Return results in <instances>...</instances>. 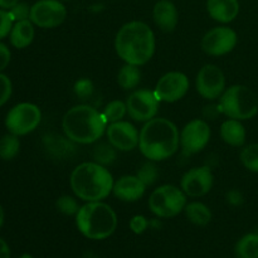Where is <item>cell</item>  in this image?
<instances>
[{"mask_svg":"<svg viewBox=\"0 0 258 258\" xmlns=\"http://www.w3.org/2000/svg\"><path fill=\"white\" fill-rule=\"evenodd\" d=\"M115 49L126 63L143 66L155 52V35L146 23L134 20L120 28L115 38Z\"/></svg>","mask_w":258,"mask_h":258,"instance_id":"6da1fadb","label":"cell"},{"mask_svg":"<svg viewBox=\"0 0 258 258\" xmlns=\"http://www.w3.org/2000/svg\"><path fill=\"white\" fill-rule=\"evenodd\" d=\"M179 144L178 127L168 118H151L140 131L139 148L141 154L151 161H161L173 156Z\"/></svg>","mask_w":258,"mask_h":258,"instance_id":"7a4b0ae2","label":"cell"},{"mask_svg":"<svg viewBox=\"0 0 258 258\" xmlns=\"http://www.w3.org/2000/svg\"><path fill=\"white\" fill-rule=\"evenodd\" d=\"M107 120L103 112L88 105H77L63 116L62 128L70 141L76 144L96 143L105 134Z\"/></svg>","mask_w":258,"mask_h":258,"instance_id":"3957f363","label":"cell"},{"mask_svg":"<svg viewBox=\"0 0 258 258\" xmlns=\"http://www.w3.org/2000/svg\"><path fill=\"white\" fill-rule=\"evenodd\" d=\"M71 188L76 197L85 202H100L107 198L113 188V178L106 166L82 163L71 174Z\"/></svg>","mask_w":258,"mask_h":258,"instance_id":"277c9868","label":"cell"},{"mask_svg":"<svg viewBox=\"0 0 258 258\" xmlns=\"http://www.w3.org/2000/svg\"><path fill=\"white\" fill-rule=\"evenodd\" d=\"M76 224L81 233L90 239L101 241L110 237L117 227V216L103 202H87L76 214Z\"/></svg>","mask_w":258,"mask_h":258,"instance_id":"5b68a950","label":"cell"},{"mask_svg":"<svg viewBox=\"0 0 258 258\" xmlns=\"http://www.w3.org/2000/svg\"><path fill=\"white\" fill-rule=\"evenodd\" d=\"M218 105L223 115L234 120H249L258 113L256 93L243 85H234L227 88L219 97Z\"/></svg>","mask_w":258,"mask_h":258,"instance_id":"8992f818","label":"cell"},{"mask_svg":"<svg viewBox=\"0 0 258 258\" xmlns=\"http://www.w3.org/2000/svg\"><path fill=\"white\" fill-rule=\"evenodd\" d=\"M186 194L174 185H161L151 193L149 198L150 211L160 218L175 217L185 208Z\"/></svg>","mask_w":258,"mask_h":258,"instance_id":"52a82bcc","label":"cell"},{"mask_svg":"<svg viewBox=\"0 0 258 258\" xmlns=\"http://www.w3.org/2000/svg\"><path fill=\"white\" fill-rule=\"evenodd\" d=\"M42 120V112L34 103L22 102L8 112L5 126L10 134L24 136L33 133Z\"/></svg>","mask_w":258,"mask_h":258,"instance_id":"ba28073f","label":"cell"},{"mask_svg":"<svg viewBox=\"0 0 258 258\" xmlns=\"http://www.w3.org/2000/svg\"><path fill=\"white\" fill-rule=\"evenodd\" d=\"M67 17V9L59 0H38L30 7L29 19L39 28H55Z\"/></svg>","mask_w":258,"mask_h":258,"instance_id":"9c48e42d","label":"cell"},{"mask_svg":"<svg viewBox=\"0 0 258 258\" xmlns=\"http://www.w3.org/2000/svg\"><path fill=\"white\" fill-rule=\"evenodd\" d=\"M160 101L155 96L154 91L136 90L126 100L127 113L133 120L139 122H148L158 113Z\"/></svg>","mask_w":258,"mask_h":258,"instance_id":"30bf717a","label":"cell"},{"mask_svg":"<svg viewBox=\"0 0 258 258\" xmlns=\"http://www.w3.org/2000/svg\"><path fill=\"white\" fill-rule=\"evenodd\" d=\"M196 87L199 95L206 100H217L226 91V78L223 71L216 64H206L197 75Z\"/></svg>","mask_w":258,"mask_h":258,"instance_id":"8fae6325","label":"cell"},{"mask_svg":"<svg viewBox=\"0 0 258 258\" xmlns=\"http://www.w3.org/2000/svg\"><path fill=\"white\" fill-rule=\"evenodd\" d=\"M189 90V80L181 72H169L156 83L154 93L160 102L173 103L181 100Z\"/></svg>","mask_w":258,"mask_h":258,"instance_id":"7c38bea8","label":"cell"},{"mask_svg":"<svg viewBox=\"0 0 258 258\" xmlns=\"http://www.w3.org/2000/svg\"><path fill=\"white\" fill-rule=\"evenodd\" d=\"M237 44V33L229 27H216L202 38V49L209 55H224Z\"/></svg>","mask_w":258,"mask_h":258,"instance_id":"4fadbf2b","label":"cell"},{"mask_svg":"<svg viewBox=\"0 0 258 258\" xmlns=\"http://www.w3.org/2000/svg\"><path fill=\"white\" fill-rule=\"evenodd\" d=\"M211 140V127L204 120L197 118L184 126L180 134V144L184 154L191 155L203 150Z\"/></svg>","mask_w":258,"mask_h":258,"instance_id":"5bb4252c","label":"cell"},{"mask_svg":"<svg viewBox=\"0 0 258 258\" xmlns=\"http://www.w3.org/2000/svg\"><path fill=\"white\" fill-rule=\"evenodd\" d=\"M108 143L120 151H131L139 146L140 134L133 123L127 121L112 122L106 128Z\"/></svg>","mask_w":258,"mask_h":258,"instance_id":"9a60e30c","label":"cell"},{"mask_svg":"<svg viewBox=\"0 0 258 258\" xmlns=\"http://www.w3.org/2000/svg\"><path fill=\"white\" fill-rule=\"evenodd\" d=\"M181 190L189 197L206 196L213 186V174L209 166H199L186 171L181 178Z\"/></svg>","mask_w":258,"mask_h":258,"instance_id":"2e32d148","label":"cell"},{"mask_svg":"<svg viewBox=\"0 0 258 258\" xmlns=\"http://www.w3.org/2000/svg\"><path fill=\"white\" fill-rule=\"evenodd\" d=\"M146 185L138 178V175H125L113 183L112 193L122 202L139 201L145 193Z\"/></svg>","mask_w":258,"mask_h":258,"instance_id":"e0dca14e","label":"cell"},{"mask_svg":"<svg viewBox=\"0 0 258 258\" xmlns=\"http://www.w3.org/2000/svg\"><path fill=\"white\" fill-rule=\"evenodd\" d=\"M153 17L155 24L163 32H173L178 25V10L175 5L169 0H160L156 3L153 10Z\"/></svg>","mask_w":258,"mask_h":258,"instance_id":"ac0fdd59","label":"cell"},{"mask_svg":"<svg viewBox=\"0 0 258 258\" xmlns=\"http://www.w3.org/2000/svg\"><path fill=\"white\" fill-rule=\"evenodd\" d=\"M207 10L211 18L219 23H231L239 13L238 0H207Z\"/></svg>","mask_w":258,"mask_h":258,"instance_id":"d6986e66","label":"cell"},{"mask_svg":"<svg viewBox=\"0 0 258 258\" xmlns=\"http://www.w3.org/2000/svg\"><path fill=\"white\" fill-rule=\"evenodd\" d=\"M34 34V25L30 19L15 22L9 34L10 44L17 49H24L32 44Z\"/></svg>","mask_w":258,"mask_h":258,"instance_id":"ffe728a7","label":"cell"},{"mask_svg":"<svg viewBox=\"0 0 258 258\" xmlns=\"http://www.w3.org/2000/svg\"><path fill=\"white\" fill-rule=\"evenodd\" d=\"M221 138L231 146H243L246 143V128L239 120L229 118L221 126Z\"/></svg>","mask_w":258,"mask_h":258,"instance_id":"44dd1931","label":"cell"},{"mask_svg":"<svg viewBox=\"0 0 258 258\" xmlns=\"http://www.w3.org/2000/svg\"><path fill=\"white\" fill-rule=\"evenodd\" d=\"M141 81V71L139 66L126 63L121 67L117 75V83L123 90H134Z\"/></svg>","mask_w":258,"mask_h":258,"instance_id":"7402d4cb","label":"cell"},{"mask_svg":"<svg viewBox=\"0 0 258 258\" xmlns=\"http://www.w3.org/2000/svg\"><path fill=\"white\" fill-rule=\"evenodd\" d=\"M185 214L186 218L196 226L204 227L211 222L212 219V212L206 204L201 203V202H193L190 204L185 206Z\"/></svg>","mask_w":258,"mask_h":258,"instance_id":"603a6c76","label":"cell"},{"mask_svg":"<svg viewBox=\"0 0 258 258\" xmlns=\"http://www.w3.org/2000/svg\"><path fill=\"white\" fill-rule=\"evenodd\" d=\"M237 258H258V234L249 233L236 244Z\"/></svg>","mask_w":258,"mask_h":258,"instance_id":"cb8c5ba5","label":"cell"},{"mask_svg":"<svg viewBox=\"0 0 258 258\" xmlns=\"http://www.w3.org/2000/svg\"><path fill=\"white\" fill-rule=\"evenodd\" d=\"M19 136L9 133L0 139V159L5 161L13 160L19 154Z\"/></svg>","mask_w":258,"mask_h":258,"instance_id":"d4e9b609","label":"cell"},{"mask_svg":"<svg viewBox=\"0 0 258 258\" xmlns=\"http://www.w3.org/2000/svg\"><path fill=\"white\" fill-rule=\"evenodd\" d=\"M92 155L96 163L102 166L111 165L116 160V150L111 144L101 143L96 145Z\"/></svg>","mask_w":258,"mask_h":258,"instance_id":"484cf974","label":"cell"},{"mask_svg":"<svg viewBox=\"0 0 258 258\" xmlns=\"http://www.w3.org/2000/svg\"><path fill=\"white\" fill-rule=\"evenodd\" d=\"M239 159L247 170L258 173V144H251L243 148Z\"/></svg>","mask_w":258,"mask_h":258,"instance_id":"4316f807","label":"cell"},{"mask_svg":"<svg viewBox=\"0 0 258 258\" xmlns=\"http://www.w3.org/2000/svg\"><path fill=\"white\" fill-rule=\"evenodd\" d=\"M127 112V107H126V103L122 101H111L107 106L105 107L103 111V115H105L107 122H117L123 118V116Z\"/></svg>","mask_w":258,"mask_h":258,"instance_id":"83f0119b","label":"cell"},{"mask_svg":"<svg viewBox=\"0 0 258 258\" xmlns=\"http://www.w3.org/2000/svg\"><path fill=\"white\" fill-rule=\"evenodd\" d=\"M136 175H138V178L140 179L146 186L151 185V184L155 183L156 179H158V166H156L151 160L148 161V163L143 164V165L140 166V169L138 170V174H136Z\"/></svg>","mask_w":258,"mask_h":258,"instance_id":"f1b7e54d","label":"cell"},{"mask_svg":"<svg viewBox=\"0 0 258 258\" xmlns=\"http://www.w3.org/2000/svg\"><path fill=\"white\" fill-rule=\"evenodd\" d=\"M55 207H57V209L60 212V213L66 214V216H73V214H77L81 208V207L78 206L77 201L70 196L59 197V198L57 199V202H55Z\"/></svg>","mask_w":258,"mask_h":258,"instance_id":"f546056e","label":"cell"},{"mask_svg":"<svg viewBox=\"0 0 258 258\" xmlns=\"http://www.w3.org/2000/svg\"><path fill=\"white\" fill-rule=\"evenodd\" d=\"M75 93L81 100H88L93 95V83L88 78H82L75 83Z\"/></svg>","mask_w":258,"mask_h":258,"instance_id":"4dcf8cb0","label":"cell"},{"mask_svg":"<svg viewBox=\"0 0 258 258\" xmlns=\"http://www.w3.org/2000/svg\"><path fill=\"white\" fill-rule=\"evenodd\" d=\"M13 93V85L7 75L0 72V107L9 101Z\"/></svg>","mask_w":258,"mask_h":258,"instance_id":"1f68e13d","label":"cell"},{"mask_svg":"<svg viewBox=\"0 0 258 258\" xmlns=\"http://www.w3.org/2000/svg\"><path fill=\"white\" fill-rule=\"evenodd\" d=\"M13 25H14V20H13L9 10L0 9V40L10 34Z\"/></svg>","mask_w":258,"mask_h":258,"instance_id":"d6a6232c","label":"cell"},{"mask_svg":"<svg viewBox=\"0 0 258 258\" xmlns=\"http://www.w3.org/2000/svg\"><path fill=\"white\" fill-rule=\"evenodd\" d=\"M9 13L10 15H12L14 23L20 22V20L29 19L30 8L27 3H18V4H15L12 9H9Z\"/></svg>","mask_w":258,"mask_h":258,"instance_id":"836d02e7","label":"cell"},{"mask_svg":"<svg viewBox=\"0 0 258 258\" xmlns=\"http://www.w3.org/2000/svg\"><path fill=\"white\" fill-rule=\"evenodd\" d=\"M149 226L148 219L145 218L144 216H135L131 218L130 221V228L134 233L136 234H141L146 231Z\"/></svg>","mask_w":258,"mask_h":258,"instance_id":"e575fe53","label":"cell"},{"mask_svg":"<svg viewBox=\"0 0 258 258\" xmlns=\"http://www.w3.org/2000/svg\"><path fill=\"white\" fill-rule=\"evenodd\" d=\"M10 58H12L10 49L4 44V43L0 42V72H3V71L9 66Z\"/></svg>","mask_w":258,"mask_h":258,"instance_id":"d590c367","label":"cell"},{"mask_svg":"<svg viewBox=\"0 0 258 258\" xmlns=\"http://www.w3.org/2000/svg\"><path fill=\"white\" fill-rule=\"evenodd\" d=\"M226 199H227V202H228V204H231V206H233V207L241 206V204H243V202H244L243 194H242L239 190H236V189H233V190H229L228 193H227Z\"/></svg>","mask_w":258,"mask_h":258,"instance_id":"8d00e7d4","label":"cell"},{"mask_svg":"<svg viewBox=\"0 0 258 258\" xmlns=\"http://www.w3.org/2000/svg\"><path fill=\"white\" fill-rule=\"evenodd\" d=\"M221 112V108H219V105H212V106H207L204 108V116L209 120H214L217 118V116L219 115Z\"/></svg>","mask_w":258,"mask_h":258,"instance_id":"74e56055","label":"cell"},{"mask_svg":"<svg viewBox=\"0 0 258 258\" xmlns=\"http://www.w3.org/2000/svg\"><path fill=\"white\" fill-rule=\"evenodd\" d=\"M0 258H10V248L3 238H0Z\"/></svg>","mask_w":258,"mask_h":258,"instance_id":"f35d334b","label":"cell"},{"mask_svg":"<svg viewBox=\"0 0 258 258\" xmlns=\"http://www.w3.org/2000/svg\"><path fill=\"white\" fill-rule=\"evenodd\" d=\"M18 3H19V0H0V9L9 10Z\"/></svg>","mask_w":258,"mask_h":258,"instance_id":"ab89813d","label":"cell"},{"mask_svg":"<svg viewBox=\"0 0 258 258\" xmlns=\"http://www.w3.org/2000/svg\"><path fill=\"white\" fill-rule=\"evenodd\" d=\"M4 209H3L2 204H0V229H2L3 224H4Z\"/></svg>","mask_w":258,"mask_h":258,"instance_id":"60d3db41","label":"cell"},{"mask_svg":"<svg viewBox=\"0 0 258 258\" xmlns=\"http://www.w3.org/2000/svg\"><path fill=\"white\" fill-rule=\"evenodd\" d=\"M20 258H34V257L30 256V254H28V253H25V254H23V256H20Z\"/></svg>","mask_w":258,"mask_h":258,"instance_id":"b9f144b4","label":"cell"},{"mask_svg":"<svg viewBox=\"0 0 258 258\" xmlns=\"http://www.w3.org/2000/svg\"><path fill=\"white\" fill-rule=\"evenodd\" d=\"M62 2H68V0H62Z\"/></svg>","mask_w":258,"mask_h":258,"instance_id":"7bdbcfd3","label":"cell"}]
</instances>
